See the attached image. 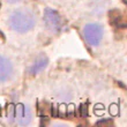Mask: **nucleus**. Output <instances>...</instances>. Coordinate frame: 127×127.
<instances>
[{
  "instance_id": "obj_3",
  "label": "nucleus",
  "mask_w": 127,
  "mask_h": 127,
  "mask_svg": "<svg viewBox=\"0 0 127 127\" xmlns=\"http://www.w3.org/2000/svg\"><path fill=\"white\" fill-rule=\"evenodd\" d=\"M44 22L46 24L47 29H50L51 31L57 32L61 29L63 27V20H61L60 15L56 12V10L51 9V8H46L44 12Z\"/></svg>"
},
{
  "instance_id": "obj_2",
  "label": "nucleus",
  "mask_w": 127,
  "mask_h": 127,
  "mask_svg": "<svg viewBox=\"0 0 127 127\" xmlns=\"http://www.w3.org/2000/svg\"><path fill=\"white\" fill-rule=\"evenodd\" d=\"M83 35H84V38H86L88 44H90L93 46H96V45L99 44L100 40H102V37H103V28H102L100 24H96V23L87 24V26L84 27Z\"/></svg>"
},
{
  "instance_id": "obj_6",
  "label": "nucleus",
  "mask_w": 127,
  "mask_h": 127,
  "mask_svg": "<svg viewBox=\"0 0 127 127\" xmlns=\"http://www.w3.org/2000/svg\"><path fill=\"white\" fill-rule=\"evenodd\" d=\"M47 64H49V60H47V58H45V57L39 58L38 60L35 61V64L32 65V67L30 68V73H31V74H37V73H39L40 70L44 69V68L47 66Z\"/></svg>"
},
{
  "instance_id": "obj_4",
  "label": "nucleus",
  "mask_w": 127,
  "mask_h": 127,
  "mask_svg": "<svg viewBox=\"0 0 127 127\" xmlns=\"http://www.w3.org/2000/svg\"><path fill=\"white\" fill-rule=\"evenodd\" d=\"M14 117L20 125H28L31 120V111L24 104H17L14 109Z\"/></svg>"
},
{
  "instance_id": "obj_5",
  "label": "nucleus",
  "mask_w": 127,
  "mask_h": 127,
  "mask_svg": "<svg viewBox=\"0 0 127 127\" xmlns=\"http://www.w3.org/2000/svg\"><path fill=\"white\" fill-rule=\"evenodd\" d=\"M13 66L7 58L0 56V82H5L12 76Z\"/></svg>"
},
{
  "instance_id": "obj_7",
  "label": "nucleus",
  "mask_w": 127,
  "mask_h": 127,
  "mask_svg": "<svg viewBox=\"0 0 127 127\" xmlns=\"http://www.w3.org/2000/svg\"><path fill=\"white\" fill-rule=\"evenodd\" d=\"M8 2H10V3H14V2H19V1H21V0H7Z\"/></svg>"
},
{
  "instance_id": "obj_1",
  "label": "nucleus",
  "mask_w": 127,
  "mask_h": 127,
  "mask_svg": "<svg viewBox=\"0 0 127 127\" xmlns=\"http://www.w3.org/2000/svg\"><path fill=\"white\" fill-rule=\"evenodd\" d=\"M36 19L29 10H16L9 17V27L16 32H27L35 27Z\"/></svg>"
},
{
  "instance_id": "obj_8",
  "label": "nucleus",
  "mask_w": 127,
  "mask_h": 127,
  "mask_svg": "<svg viewBox=\"0 0 127 127\" xmlns=\"http://www.w3.org/2000/svg\"><path fill=\"white\" fill-rule=\"evenodd\" d=\"M0 36H1V38H3V35H2L1 32H0Z\"/></svg>"
}]
</instances>
